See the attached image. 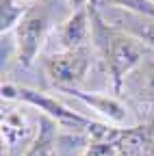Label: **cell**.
Instances as JSON below:
<instances>
[{"instance_id": "1", "label": "cell", "mask_w": 154, "mask_h": 156, "mask_svg": "<svg viewBox=\"0 0 154 156\" xmlns=\"http://www.w3.org/2000/svg\"><path fill=\"white\" fill-rule=\"evenodd\" d=\"M89 13H91V44L100 52L106 65L115 93H120L124 89L126 78L148 56H154V50H150L145 44H141L132 35L111 26L95 5H89Z\"/></svg>"}, {"instance_id": "2", "label": "cell", "mask_w": 154, "mask_h": 156, "mask_svg": "<svg viewBox=\"0 0 154 156\" xmlns=\"http://www.w3.org/2000/svg\"><path fill=\"white\" fill-rule=\"evenodd\" d=\"M56 0H35L28 5L24 17L20 20L17 28L13 30L15 35V56L22 67H30L37 58L39 50L44 48V41L48 39L50 30L54 24L59 26L63 20L56 17Z\"/></svg>"}, {"instance_id": "3", "label": "cell", "mask_w": 154, "mask_h": 156, "mask_svg": "<svg viewBox=\"0 0 154 156\" xmlns=\"http://www.w3.org/2000/svg\"><path fill=\"white\" fill-rule=\"evenodd\" d=\"M2 100H20L24 104H30L35 108H39L41 115L50 117L54 124H59L63 128H70L74 132H81V130L87 132L95 124L91 117H85L81 113L67 108L63 102L56 100V98H52L48 93H41V91H35V89H28V87H15L11 83H5L2 85Z\"/></svg>"}, {"instance_id": "4", "label": "cell", "mask_w": 154, "mask_h": 156, "mask_svg": "<svg viewBox=\"0 0 154 156\" xmlns=\"http://www.w3.org/2000/svg\"><path fill=\"white\" fill-rule=\"evenodd\" d=\"M91 67V52L85 50H67L52 52L44 58V74L48 83L63 93L81 89Z\"/></svg>"}, {"instance_id": "5", "label": "cell", "mask_w": 154, "mask_h": 156, "mask_svg": "<svg viewBox=\"0 0 154 156\" xmlns=\"http://www.w3.org/2000/svg\"><path fill=\"white\" fill-rule=\"evenodd\" d=\"M54 39L59 41L61 52L67 50H85L91 41V13L87 9L70 11L63 22L54 28Z\"/></svg>"}, {"instance_id": "6", "label": "cell", "mask_w": 154, "mask_h": 156, "mask_svg": "<svg viewBox=\"0 0 154 156\" xmlns=\"http://www.w3.org/2000/svg\"><path fill=\"white\" fill-rule=\"evenodd\" d=\"M100 13L111 26L132 35L141 44H145L150 50H154V17L152 15L130 13V11H124V9H115V7H109V13H104L100 9Z\"/></svg>"}, {"instance_id": "7", "label": "cell", "mask_w": 154, "mask_h": 156, "mask_svg": "<svg viewBox=\"0 0 154 156\" xmlns=\"http://www.w3.org/2000/svg\"><path fill=\"white\" fill-rule=\"evenodd\" d=\"M70 95H74L76 100H81L85 106H89L91 111H95L100 117H104V119L111 122V124H124L128 119V108L115 95L87 93L83 89H74V91H70Z\"/></svg>"}, {"instance_id": "8", "label": "cell", "mask_w": 154, "mask_h": 156, "mask_svg": "<svg viewBox=\"0 0 154 156\" xmlns=\"http://www.w3.org/2000/svg\"><path fill=\"white\" fill-rule=\"evenodd\" d=\"M0 130H2V145L7 147H17L20 143H26L33 134V126L28 117L20 111L2 108V122H0Z\"/></svg>"}, {"instance_id": "9", "label": "cell", "mask_w": 154, "mask_h": 156, "mask_svg": "<svg viewBox=\"0 0 154 156\" xmlns=\"http://www.w3.org/2000/svg\"><path fill=\"white\" fill-rule=\"evenodd\" d=\"M24 156H59V134H56V124L50 117H39V130Z\"/></svg>"}, {"instance_id": "10", "label": "cell", "mask_w": 154, "mask_h": 156, "mask_svg": "<svg viewBox=\"0 0 154 156\" xmlns=\"http://www.w3.org/2000/svg\"><path fill=\"white\" fill-rule=\"evenodd\" d=\"M124 87H130L132 93L143 102H154V56H148L145 61L134 69Z\"/></svg>"}, {"instance_id": "11", "label": "cell", "mask_w": 154, "mask_h": 156, "mask_svg": "<svg viewBox=\"0 0 154 156\" xmlns=\"http://www.w3.org/2000/svg\"><path fill=\"white\" fill-rule=\"evenodd\" d=\"M26 9L28 5L20 2V0H0V33H2V37L17 28Z\"/></svg>"}, {"instance_id": "12", "label": "cell", "mask_w": 154, "mask_h": 156, "mask_svg": "<svg viewBox=\"0 0 154 156\" xmlns=\"http://www.w3.org/2000/svg\"><path fill=\"white\" fill-rule=\"evenodd\" d=\"M109 5L115 9H124L130 13H141L154 17V2L152 0H109Z\"/></svg>"}, {"instance_id": "13", "label": "cell", "mask_w": 154, "mask_h": 156, "mask_svg": "<svg viewBox=\"0 0 154 156\" xmlns=\"http://www.w3.org/2000/svg\"><path fill=\"white\" fill-rule=\"evenodd\" d=\"M117 136H115V139H106V141H91L89 139L91 143H89V147L85 150L83 156H117Z\"/></svg>"}, {"instance_id": "14", "label": "cell", "mask_w": 154, "mask_h": 156, "mask_svg": "<svg viewBox=\"0 0 154 156\" xmlns=\"http://www.w3.org/2000/svg\"><path fill=\"white\" fill-rule=\"evenodd\" d=\"M65 2H67V7L72 9V11H78V9H87L89 5V0H65Z\"/></svg>"}, {"instance_id": "15", "label": "cell", "mask_w": 154, "mask_h": 156, "mask_svg": "<svg viewBox=\"0 0 154 156\" xmlns=\"http://www.w3.org/2000/svg\"><path fill=\"white\" fill-rule=\"evenodd\" d=\"M20 2H24V5H30V2H35V0H20Z\"/></svg>"}, {"instance_id": "16", "label": "cell", "mask_w": 154, "mask_h": 156, "mask_svg": "<svg viewBox=\"0 0 154 156\" xmlns=\"http://www.w3.org/2000/svg\"><path fill=\"white\" fill-rule=\"evenodd\" d=\"M152 2H154V0H152Z\"/></svg>"}]
</instances>
